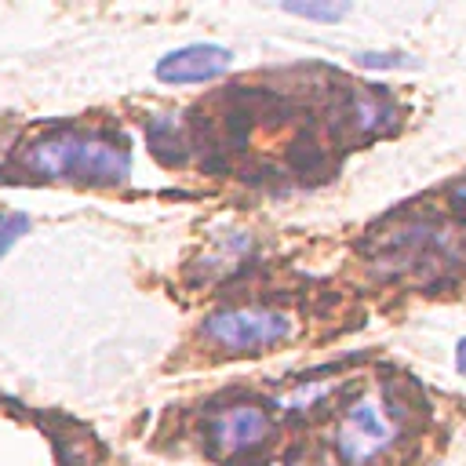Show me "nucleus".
Here are the masks:
<instances>
[{"label": "nucleus", "mask_w": 466, "mask_h": 466, "mask_svg": "<svg viewBox=\"0 0 466 466\" xmlns=\"http://www.w3.org/2000/svg\"><path fill=\"white\" fill-rule=\"evenodd\" d=\"M29 226H33V218L25 211H0V258L29 233Z\"/></svg>", "instance_id": "6e6552de"}, {"label": "nucleus", "mask_w": 466, "mask_h": 466, "mask_svg": "<svg viewBox=\"0 0 466 466\" xmlns=\"http://www.w3.org/2000/svg\"><path fill=\"white\" fill-rule=\"evenodd\" d=\"M18 164L47 182L62 178L80 186H116L131 171V149L120 135L98 127H51L22 146Z\"/></svg>", "instance_id": "f257e3e1"}, {"label": "nucleus", "mask_w": 466, "mask_h": 466, "mask_svg": "<svg viewBox=\"0 0 466 466\" xmlns=\"http://www.w3.org/2000/svg\"><path fill=\"white\" fill-rule=\"evenodd\" d=\"M233 66V55L218 44H189L178 51H167L157 62V80L164 84H204L222 76Z\"/></svg>", "instance_id": "39448f33"}, {"label": "nucleus", "mask_w": 466, "mask_h": 466, "mask_svg": "<svg viewBox=\"0 0 466 466\" xmlns=\"http://www.w3.org/2000/svg\"><path fill=\"white\" fill-rule=\"evenodd\" d=\"M284 466H324V459L320 455H309L306 448H299V451H291L288 455V462Z\"/></svg>", "instance_id": "9d476101"}, {"label": "nucleus", "mask_w": 466, "mask_h": 466, "mask_svg": "<svg viewBox=\"0 0 466 466\" xmlns=\"http://www.w3.org/2000/svg\"><path fill=\"white\" fill-rule=\"evenodd\" d=\"M455 368H459V375H466V339H462L459 350H455Z\"/></svg>", "instance_id": "9b49d317"}, {"label": "nucleus", "mask_w": 466, "mask_h": 466, "mask_svg": "<svg viewBox=\"0 0 466 466\" xmlns=\"http://www.w3.org/2000/svg\"><path fill=\"white\" fill-rule=\"evenodd\" d=\"M397 109L382 91H368V87H342L339 106L331 109V124L353 138H368L375 131L386 127V120H393Z\"/></svg>", "instance_id": "423d86ee"}, {"label": "nucleus", "mask_w": 466, "mask_h": 466, "mask_svg": "<svg viewBox=\"0 0 466 466\" xmlns=\"http://www.w3.org/2000/svg\"><path fill=\"white\" fill-rule=\"evenodd\" d=\"M451 197H455V200H466V178H462V182L451 189Z\"/></svg>", "instance_id": "f8f14e48"}, {"label": "nucleus", "mask_w": 466, "mask_h": 466, "mask_svg": "<svg viewBox=\"0 0 466 466\" xmlns=\"http://www.w3.org/2000/svg\"><path fill=\"white\" fill-rule=\"evenodd\" d=\"M353 62L364 66V69H404L411 58L400 55V51H382V55H379V51H357Z\"/></svg>", "instance_id": "1a4fd4ad"}, {"label": "nucleus", "mask_w": 466, "mask_h": 466, "mask_svg": "<svg viewBox=\"0 0 466 466\" xmlns=\"http://www.w3.org/2000/svg\"><path fill=\"white\" fill-rule=\"evenodd\" d=\"M200 335L226 353H262L295 335V320L273 306H233L218 309L200 324Z\"/></svg>", "instance_id": "f03ea898"}, {"label": "nucleus", "mask_w": 466, "mask_h": 466, "mask_svg": "<svg viewBox=\"0 0 466 466\" xmlns=\"http://www.w3.org/2000/svg\"><path fill=\"white\" fill-rule=\"evenodd\" d=\"M280 11L309 18V22H342L350 15V4L346 0H339V4H331V0H284Z\"/></svg>", "instance_id": "0eeeda50"}, {"label": "nucleus", "mask_w": 466, "mask_h": 466, "mask_svg": "<svg viewBox=\"0 0 466 466\" xmlns=\"http://www.w3.org/2000/svg\"><path fill=\"white\" fill-rule=\"evenodd\" d=\"M269 430L273 422L258 404H229L208 419V441L222 455H240L258 448L269 437Z\"/></svg>", "instance_id": "20e7f679"}, {"label": "nucleus", "mask_w": 466, "mask_h": 466, "mask_svg": "<svg viewBox=\"0 0 466 466\" xmlns=\"http://www.w3.org/2000/svg\"><path fill=\"white\" fill-rule=\"evenodd\" d=\"M397 441V422L375 397H357L335 430V448L346 466H368L375 462L390 444Z\"/></svg>", "instance_id": "7ed1b4c3"}]
</instances>
